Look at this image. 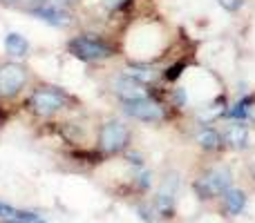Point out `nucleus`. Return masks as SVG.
<instances>
[{"label": "nucleus", "instance_id": "obj_20", "mask_svg": "<svg viewBox=\"0 0 255 223\" xmlns=\"http://www.w3.org/2000/svg\"><path fill=\"white\" fill-rule=\"evenodd\" d=\"M249 121L255 123V103H251V110H249Z\"/></svg>", "mask_w": 255, "mask_h": 223}, {"label": "nucleus", "instance_id": "obj_9", "mask_svg": "<svg viewBox=\"0 0 255 223\" xmlns=\"http://www.w3.org/2000/svg\"><path fill=\"white\" fill-rule=\"evenodd\" d=\"M222 141H226L231 148H238V149L249 148V143H251V130H249V125L244 121H233L224 130Z\"/></svg>", "mask_w": 255, "mask_h": 223}, {"label": "nucleus", "instance_id": "obj_10", "mask_svg": "<svg viewBox=\"0 0 255 223\" xmlns=\"http://www.w3.org/2000/svg\"><path fill=\"white\" fill-rule=\"evenodd\" d=\"M4 49H7L9 56L22 58V56H27V52H29V43H27L25 36L16 34V31H9V34L4 36Z\"/></svg>", "mask_w": 255, "mask_h": 223}, {"label": "nucleus", "instance_id": "obj_7", "mask_svg": "<svg viewBox=\"0 0 255 223\" xmlns=\"http://www.w3.org/2000/svg\"><path fill=\"white\" fill-rule=\"evenodd\" d=\"M112 89H115V94L121 98V101H134V98L148 96L145 85L139 83V80H134L132 76H128V74L117 76V78L112 80Z\"/></svg>", "mask_w": 255, "mask_h": 223}, {"label": "nucleus", "instance_id": "obj_3", "mask_svg": "<svg viewBox=\"0 0 255 223\" xmlns=\"http://www.w3.org/2000/svg\"><path fill=\"white\" fill-rule=\"evenodd\" d=\"M124 103V112L128 116H132L134 121H143V123H161L166 118V112L159 103L150 101L148 96L143 98H134V101H121Z\"/></svg>", "mask_w": 255, "mask_h": 223}, {"label": "nucleus", "instance_id": "obj_6", "mask_svg": "<svg viewBox=\"0 0 255 223\" xmlns=\"http://www.w3.org/2000/svg\"><path fill=\"white\" fill-rule=\"evenodd\" d=\"M231 188V174L229 170H211L204 179L197 181V190L204 194V197H215V194H224L226 190Z\"/></svg>", "mask_w": 255, "mask_h": 223}, {"label": "nucleus", "instance_id": "obj_11", "mask_svg": "<svg viewBox=\"0 0 255 223\" xmlns=\"http://www.w3.org/2000/svg\"><path fill=\"white\" fill-rule=\"evenodd\" d=\"M38 217L31 215V212H22L16 208L7 206V203H0V221L4 223H34Z\"/></svg>", "mask_w": 255, "mask_h": 223}, {"label": "nucleus", "instance_id": "obj_13", "mask_svg": "<svg viewBox=\"0 0 255 223\" xmlns=\"http://www.w3.org/2000/svg\"><path fill=\"white\" fill-rule=\"evenodd\" d=\"M224 206L231 215H240V212L247 208V194L242 190H235V188H229L224 192Z\"/></svg>", "mask_w": 255, "mask_h": 223}, {"label": "nucleus", "instance_id": "obj_2", "mask_svg": "<svg viewBox=\"0 0 255 223\" xmlns=\"http://www.w3.org/2000/svg\"><path fill=\"white\" fill-rule=\"evenodd\" d=\"M29 107L38 116H52L65 107V94L58 92L56 87H38L31 92Z\"/></svg>", "mask_w": 255, "mask_h": 223}, {"label": "nucleus", "instance_id": "obj_5", "mask_svg": "<svg viewBox=\"0 0 255 223\" xmlns=\"http://www.w3.org/2000/svg\"><path fill=\"white\" fill-rule=\"evenodd\" d=\"M27 83V72L16 63L0 67V94L2 96H13L16 92H20L22 85Z\"/></svg>", "mask_w": 255, "mask_h": 223}, {"label": "nucleus", "instance_id": "obj_17", "mask_svg": "<svg viewBox=\"0 0 255 223\" xmlns=\"http://www.w3.org/2000/svg\"><path fill=\"white\" fill-rule=\"evenodd\" d=\"M217 2H220L226 11H238V9L244 4V0H217Z\"/></svg>", "mask_w": 255, "mask_h": 223}, {"label": "nucleus", "instance_id": "obj_18", "mask_svg": "<svg viewBox=\"0 0 255 223\" xmlns=\"http://www.w3.org/2000/svg\"><path fill=\"white\" fill-rule=\"evenodd\" d=\"M103 2H106V7H108V9H112V11H115V9L124 7L128 0H103Z\"/></svg>", "mask_w": 255, "mask_h": 223}, {"label": "nucleus", "instance_id": "obj_15", "mask_svg": "<svg viewBox=\"0 0 255 223\" xmlns=\"http://www.w3.org/2000/svg\"><path fill=\"white\" fill-rule=\"evenodd\" d=\"M126 74H128V76H132L134 80H139V83H143V85H145V83H150V80L154 78V72L150 70L148 65H132L130 70L126 72Z\"/></svg>", "mask_w": 255, "mask_h": 223}, {"label": "nucleus", "instance_id": "obj_12", "mask_svg": "<svg viewBox=\"0 0 255 223\" xmlns=\"http://www.w3.org/2000/svg\"><path fill=\"white\" fill-rule=\"evenodd\" d=\"M195 141H197L202 148L206 149H217L222 145V134L215 130V127L211 125H202V130L197 132V136H195Z\"/></svg>", "mask_w": 255, "mask_h": 223}, {"label": "nucleus", "instance_id": "obj_4", "mask_svg": "<svg viewBox=\"0 0 255 223\" xmlns=\"http://www.w3.org/2000/svg\"><path fill=\"white\" fill-rule=\"evenodd\" d=\"M130 141V130H128L126 123L121 121H110L106 125H101V132H99V145L106 152H119L124 149Z\"/></svg>", "mask_w": 255, "mask_h": 223}, {"label": "nucleus", "instance_id": "obj_8", "mask_svg": "<svg viewBox=\"0 0 255 223\" xmlns=\"http://www.w3.org/2000/svg\"><path fill=\"white\" fill-rule=\"evenodd\" d=\"M31 13H34L36 18H40L43 22H47V25L52 27H67L70 25V13L65 11V7H61V4H54V2H43L38 4L36 9H31Z\"/></svg>", "mask_w": 255, "mask_h": 223}, {"label": "nucleus", "instance_id": "obj_16", "mask_svg": "<svg viewBox=\"0 0 255 223\" xmlns=\"http://www.w3.org/2000/svg\"><path fill=\"white\" fill-rule=\"evenodd\" d=\"M172 103H175L177 107H186L188 105V92L181 87H177L175 92H172Z\"/></svg>", "mask_w": 255, "mask_h": 223}, {"label": "nucleus", "instance_id": "obj_1", "mask_svg": "<svg viewBox=\"0 0 255 223\" xmlns=\"http://www.w3.org/2000/svg\"><path fill=\"white\" fill-rule=\"evenodd\" d=\"M67 52L83 63H101V61H106V58L112 56L110 45H108L103 38L92 36V34L74 36V38L67 43Z\"/></svg>", "mask_w": 255, "mask_h": 223}, {"label": "nucleus", "instance_id": "obj_14", "mask_svg": "<svg viewBox=\"0 0 255 223\" xmlns=\"http://www.w3.org/2000/svg\"><path fill=\"white\" fill-rule=\"evenodd\" d=\"M249 110H251V98H242L235 105H231L224 112V116L231 118V121H249Z\"/></svg>", "mask_w": 255, "mask_h": 223}, {"label": "nucleus", "instance_id": "obj_19", "mask_svg": "<svg viewBox=\"0 0 255 223\" xmlns=\"http://www.w3.org/2000/svg\"><path fill=\"white\" fill-rule=\"evenodd\" d=\"M49 2H54V4H61V7H65V4L74 2V0H49Z\"/></svg>", "mask_w": 255, "mask_h": 223}]
</instances>
